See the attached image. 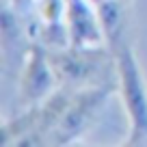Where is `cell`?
Masks as SVG:
<instances>
[{
  "label": "cell",
  "instance_id": "cell-5",
  "mask_svg": "<svg viewBox=\"0 0 147 147\" xmlns=\"http://www.w3.org/2000/svg\"><path fill=\"white\" fill-rule=\"evenodd\" d=\"M65 20H67L71 46H102V43H106L97 13L89 9L87 0H65Z\"/></svg>",
  "mask_w": 147,
  "mask_h": 147
},
{
  "label": "cell",
  "instance_id": "cell-6",
  "mask_svg": "<svg viewBox=\"0 0 147 147\" xmlns=\"http://www.w3.org/2000/svg\"><path fill=\"white\" fill-rule=\"evenodd\" d=\"M97 20H100L102 32H104L106 46L115 52L123 41L125 28V0H100L97 2Z\"/></svg>",
  "mask_w": 147,
  "mask_h": 147
},
{
  "label": "cell",
  "instance_id": "cell-4",
  "mask_svg": "<svg viewBox=\"0 0 147 147\" xmlns=\"http://www.w3.org/2000/svg\"><path fill=\"white\" fill-rule=\"evenodd\" d=\"M54 84H59V80L48 61V48L39 41L30 43L20 76V102L24 106L41 104L48 95L54 93Z\"/></svg>",
  "mask_w": 147,
  "mask_h": 147
},
{
  "label": "cell",
  "instance_id": "cell-2",
  "mask_svg": "<svg viewBox=\"0 0 147 147\" xmlns=\"http://www.w3.org/2000/svg\"><path fill=\"white\" fill-rule=\"evenodd\" d=\"M117 80H119V95L128 110V138L123 145L128 147H147V87L143 78L141 65L134 50L125 41L115 50Z\"/></svg>",
  "mask_w": 147,
  "mask_h": 147
},
{
  "label": "cell",
  "instance_id": "cell-3",
  "mask_svg": "<svg viewBox=\"0 0 147 147\" xmlns=\"http://www.w3.org/2000/svg\"><path fill=\"white\" fill-rule=\"evenodd\" d=\"M113 91H119V80L76 89L65 106L59 123L50 134V145H69L78 141L82 134H87V130L97 121Z\"/></svg>",
  "mask_w": 147,
  "mask_h": 147
},
{
  "label": "cell",
  "instance_id": "cell-1",
  "mask_svg": "<svg viewBox=\"0 0 147 147\" xmlns=\"http://www.w3.org/2000/svg\"><path fill=\"white\" fill-rule=\"evenodd\" d=\"M59 87L84 89L93 84H106L104 78H117L115 52L106 43L102 46H67L48 50ZM117 82V80H108Z\"/></svg>",
  "mask_w": 147,
  "mask_h": 147
}]
</instances>
